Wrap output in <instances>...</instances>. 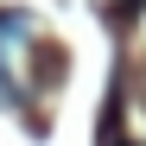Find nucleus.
Here are the masks:
<instances>
[{"label":"nucleus","instance_id":"1","mask_svg":"<svg viewBox=\"0 0 146 146\" xmlns=\"http://www.w3.org/2000/svg\"><path fill=\"white\" fill-rule=\"evenodd\" d=\"M102 146H127V140H121V121H114V108L102 114Z\"/></svg>","mask_w":146,"mask_h":146}]
</instances>
